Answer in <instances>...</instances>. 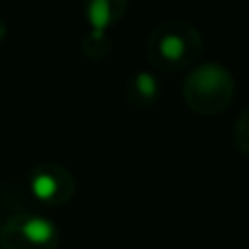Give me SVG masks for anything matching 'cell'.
<instances>
[{
	"label": "cell",
	"instance_id": "obj_1",
	"mask_svg": "<svg viewBox=\"0 0 249 249\" xmlns=\"http://www.w3.org/2000/svg\"><path fill=\"white\" fill-rule=\"evenodd\" d=\"M59 232L42 214H13L0 230V249H57Z\"/></svg>",
	"mask_w": 249,
	"mask_h": 249
},
{
	"label": "cell",
	"instance_id": "obj_2",
	"mask_svg": "<svg viewBox=\"0 0 249 249\" xmlns=\"http://www.w3.org/2000/svg\"><path fill=\"white\" fill-rule=\"evenodd\" d=\"M29 188L37 201L61 206L72 197V175L59 164H37L29 175Z\"/></svg>",
	"mask_w": 249,
	"mask_h": 249
},
{
	"label": "cell",
	"instance_id": "obj_3",
	"mask_svg": "<svg viewBox=\"0 0 249 249\" xmlns=\"http://www.w3.org/2000/svg\"><path fill=\"white\" fill-rule=\"evenodd\" d=\"M88 20L94 26L96 35H101V31L109 24V2L107 0H92L88 7Z\"/></svg>",
	"mask_w": 249,
	"mask_h": 249
},
{
	"label": "cell",
	"instance_id": "obj_4",
	"mask_svg": "<svg viewBox=\"0 0 249 249\" xmlns=\"http://www.w3.org/2000/svg\"><path fill=\"white\" fill-rule=\"evenodd\" d=\"M162 53L168 59H177V57H181V53H184V42H181L179 37H175V35H171V37H166L162 42Z\"/></svg>",
	"mask_w": 249,
	"mask_h": 249
},
{
	"label": "cell",
	"instance_id": "obj_5",
	"mask_svg": "<svg viewBox=\"0 0 249 249\" xmlns=\"http://www.w3.org/2000/svg\"><path fill=\"white\" fill-rule=\"evenodd\" d=\"M138 86H140V90L144 92V94H153L155 92V81L149 74H140V77H138Z\"/></svg>",
	"mask_w": 249,
	"mask_h": 249
},
{
	"label": "cell",
	"instance_id": "obj_6",
	"mask_svg": "<svg viewBox=\"0 0 249 249\" xmlns=\"http://www.w3.org/2000/svg\"><path fill=\"white\" fill-rule=\"evenodd\" d=\"M0 230H2V221H0Z\"/></svg>",
	"mask_w": 249,
	"mask_h": 249
}]
</instances>
